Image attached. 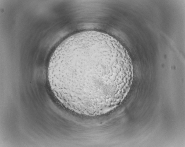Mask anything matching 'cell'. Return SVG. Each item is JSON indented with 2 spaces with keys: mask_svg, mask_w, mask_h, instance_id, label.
<instances>
[{
  "mask_svg": "<svg viewBox=\"0 0 185 147\" xmlns=\"http://www.w3.org/2000/svg\"><path fill=\"white\" fill-rule=\"evenodd\" d=\"M126 52L112 36L82 31L63 41L52 54L47 76L55 96L78 114L105 113L126 93L132 70Z\"/></svg>",
  "mask_w": 185,
  "mask_h": 147,
  "instance_id": "6da1fadb",
  "label": "cell"
}]
</instances>
